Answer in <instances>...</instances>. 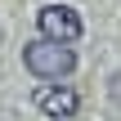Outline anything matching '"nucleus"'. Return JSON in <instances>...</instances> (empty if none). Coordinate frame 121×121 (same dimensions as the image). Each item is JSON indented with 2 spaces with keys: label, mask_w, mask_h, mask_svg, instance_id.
<instances>
[{
  "label": "nucleus",
  "mask_w": 121,
  "mask_h": 121,
  "mask_svg": "<svg viewBox=\"0 0 121 121\" xmlns=\"http://www.w3.org/2000/svg\"><path fill=\"white\" fill-rule=\"evenodd\" d=\"M22 63H27V72H31L36 81H63V76H72V67H76V54H72V45L31 40V45L22 49Z\"/></svg>",
  "instance_id": "f257e3e1"
},
{
  "label": "nucleus",
  "mask_w": 121,
  "mask_h": 121,
  "mask_svg": "<svg viewBox=\"0 0 121 121\" xmlns=\"http://www.w3.org/2000/svg\"><path fill=\"white\" fill-rule=\"evenodd\" d=\"M36 27H40V40H54V45H72V40H81V31H85L81 13H76L72 4H45V9L36 13Z\"/></svg>",
  "instance_id": "f03ea898"
},
{
  "label": "nucleus",
  "mask_w": 121,
  "mask_h": 121,
  "mask_svg": "<svg viewBox=\"0 0 121 121\" xmlns=\"http://www.w3.org/2000/svg\"><path fill=\"white\" fill-rule=\"evenodd\" d=\"M36 108L49 112V117H76L81 99H76V90H67V85H45V90H36Z\"/></svg>",
  "instance_id": "7ed1b4c3"
},
{
  "label": "nucleus",
  "mask_w": 121,
  "mask_h": 121,
  "mask_svg": "<svg viewBox=\"0 0 121 121\" xmlns=\"http://www.w3.org/2000/svg\"><path fill=\"white\" fill-rule=\"evenodd\" d=\"M108 94H112V103L121 108V72H112V81H108Z\"/></svg>",
  "instance_id": "20e7f679"
}]
</instances>
